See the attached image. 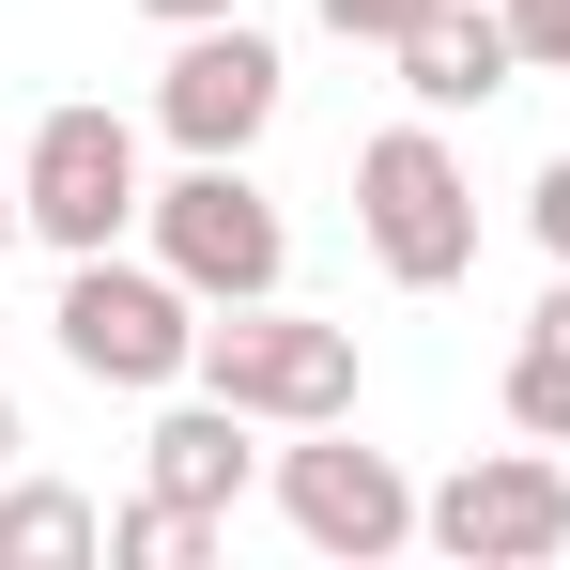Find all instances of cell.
<instances>
[{
	"mask_svg": "<svg viewBox=\"0 0 570 570\" xmlns=\"http://www.w3.org/2000/svg\"><path fill=\"white\" fill-rule=\"evenodd\" d=\"M200 308L170 263H124V247H94V263H62V308H47V340H62V371L78 385H124V401H170V385H200Z\"/></svg>",
	"mask_w": 570,
	"mask_h": 570,
	"instance_id": "1",
	"label": "cell"
},
{
	"mask_svg": "<svg viewBox=\"0 0 570 570\" xmlns=\"http://www.w3.org/2000/svg\"><path fill=\"white\" fill-rule=\"evenodd\" d=\"M200 385H216V401H247L263 432H324V416H355L371 355H355V324L247 293V308H216V324H200Z\"/></svg>",
	"mask_w": 570,
	"mask_h": 570,
	"instance_id": "2",
	"label": "cell"
},
{
	"mask_svg": "<svg viewBox=\"0 0 570 570\" xmlns=\"http://www.w3.org/2000/svg\"><path fill=\"white\" fill-rule=\"evenodd\" d=\"M355 232H371V263L401 293H448L478 263V186H463V155H448L432 108L385 124V139H355Z\"/></svg>",
	"mask_w": 570,
	"mask_h": 570,
	"instance_id": "3",
	"label": "cell"
},
{
	"mask_svg": "<svg viewBox=\"0 0 570 570\" xmlns=\"http://www.w3.org/2000/svg\"><path fill=\"white\" fill-rule=\"evenodd\" d=\"M139 232H155V263H170L200 308H247V293L293 278V216L247 186V155H186L170 186L139 200Z\"/></svg>",
	"mask_w": 570,
	"mask_h": 570,
	"instance_id": "4",
	"label": "cell"
},
{
	"mask_svg": "<svg viewBox=\"0 0 570 570\" xmlns=\"http://www.w3.org/2000/svg\"><path fill=\"white\" fill-rule=\"evenodd\" d=\"M139 124L124 108H94V94H62L47 124H31V155H16V216L62 247V263H94V247H124L139 232Z\"/></svg>",
	"mask_w": 570,
	"mask_h": 570,
	"instance_id": "5",
	"label": "cell"
},
{
	"mask_svg": "<svg viewBox=\"0 0 570 570\" xmlns=\"http://www.w3.org/2000/svg\"><path fill=\"white\" fill-rule=\"evenodd\" d=\"M416 540L463 570H540L570 556V463L524 432V448H478V463H448L432 493H416Z\"/></svg>",
	"mask_w": 570,
	"mask_h": 570,
	"instance_id": "6",
	"label": "cell"
},
{
	"mask_svg": "<svg viewBox=\"0 0 570 570\" xmlns=\"http://www.w3.org/2000/svg\"><path fill=\"white\" fill-rule=\"evenodd\" d=\"M278 524L293 540H308V556H401V540H416V478L385 463V448H340V416H324V432H293L278 448Z\"/></svg>",
	"mask_w": 570,
	"mask_h": 570,
	"instance_id": "7",
	"label": "cell"
},
{
	"mask_svg": "<svg viewBox=\"0 0 570 570\" xmlns=\"http://www.w3.org/2000/svg\"><path fill=\"white\" fill-rule=\"evenodd\" d=\"M293 62L247 31V16H200V31H170V78H155V124L186 139V155H263V124H278Z\"/></svg>",
	"mask_w": 570,
	"mask_h": 570,
	"instance_id": "8",
	"label": "cell"
},
{
	"mask_svg": "<svg viewBox=\"0 0 570 570\" xmlns=\"http://www.w3.org/2000/svg\"><path fill=\"white\" fill-rule=\"evenodd\" d=\"M385 62H401V94L432 108V124H463V108H493L509 78H524V47H509V16H463V0H432V16H416V31H401Z\"/></svg>",
	"mask_w": 570,
	"mask_h": 570,
	"instance_id": "9",
	"label": "cell"
},
{
	"mask_svg": "<svg viewBox=\"0 0 570 570\" xmlns=\"http://www.w3.org/2000/svg\"><path fill=\"white\" fill-rule=\"evenodd\" d=\"M247 432H263L247 401H216V385L186 401V385H170V416L139 432V448H155V493H186V509H232V493L263 478V448H247Z\"/></svg>",
	"mask_w": 570,
	"mask_h": 570,
	"instance_id": "10",
	"label": "cell"
},
{
	"mask_svg": "<svg viewBox=\"0 0 570 570\" xmlns=\"http://www.w3.org/2000/svg\"><path fill=\"white\" fill-rule=\"evenodd\" d=\"M108 556V509L78 478H0V570H78Z\"/></svg>",
	"mask_w": 570,
	"mask_h": 570,
	"instance_id": "11",
	"label": "cell"
},
{
	"mask_svg": "<svg viewBox=\"0 0 570 570\" xmlns=\"http://www.w3.org/2000/svg\"><path fill=\"white\" fill-rule=\"evenodd\" d=\"M108 556H124V570H200V556H216V509L139 493V509H108Z\"/></svg>",
	"mask_w": 570,
	"mask_h": 570,
	"instance_id": "12",
	"label": "cell"
},
{
	"mask_svg": "<svg viewBox=\"0 0 570 570\" xmlns=\"http://www.w3.org/2000/svg\"><path fill=\"white\" fill-rule=\"evenodd\" d=\"M493 401H509V432L570 448V340H540V324H524V355H509V385H493Z\"/></svg>",
	"mask_w": 570,
	"mask_h": 570,
	"instance_id": "13",
	"label": "cell"
},
{
	"mask_svg": "<svg viewBox=\"0 0 570 570\" xmlns=\"http://www.w3.org/2000/svg\"><path fill=\"white\" fill-rule=\"evenodd\" d=\"M509 47H524V78H570V0H509Z\"/></svg>",
	"mask_w": 570,
	"mask_h": 570,
	"instance_id": "14",
	"label": "cell"
},
{
	"mask_svg": "<svg viewBox=\"0 0 570 570\" xmlns=\"http://www.w3.org/2000/svg\"><path fill=\"white\" fill-rule=\"evenodd\" d=\"M416 16H432V0H324V31H340V47H401Z\"/></svg>",
	"mask_w": 570,
	"mask_h": 570,
	"instance_id": "15",
	"label": "cell"
},
{
	"mask_svg": "<svg viewBox=\"0 0 570 570\" xmlns=\"http://www.w3.org/2000/svg\"><path fill=\"white\" fill-rule=\"evenodd\" d=\"M524 216H540V247L570 263V155H540V186H524Z\"/></svg>",
	"mask_w": 570,
	"mask_h": 570,
	"instance_id": "16",
	"label": "cell"
},
{
	"mask_svg": "<svg viewBox=\"0 0 570 570\" xmlns=\"http://www.w3.org/2000/svg\"><path fill=\"white\" fill-rule=\"evenodd\" d=\"M155 31H200V16H247V0H139Z\"/></svg>",
	"mask_w": 570,
	"mask_h": 570,
	"instance_id": "17",
	"label": "cell"
},
{
	"mask_svg": "<svg viewBox=\"0 0 570 570\" xmlns=\"http://www.w3.org/2000/svg\"><path fill=\"white\" fill-rule=\"evenodd\" d=\"M524 324H540V340H570V263H556V293H540V308H524Z\"/></svg>",
	"mask_w": 570,
	"mask_h": 570,
	"instance_id": "18",
	"label": "cell"
},
{
	"mask_svg": "<svg viewBox=\"0 0 570 570\" xmlns=\"http://www.w3.org/2000/svg\"><path fill=\"white\" fill-rule=\"evenodd\" d=\"M16 448H31V416H16V401H0V478H16Z\"/></svg>",
	"mask_w": 570,
	"mask_h": 570,
	"instance_id": "19",
	"label": "cell"
},
{
	"mask_svg": "<svg viewBox=\"0 0 570 570\" xmlns=\"http://www.w3.org/2000/svg\"><path fill=\"white\" fill-rule=\"evenodd\" d=\"M16 232H31V216H16V170H0V247H16Z\"/></svg>",
	"mask_w": 570,
	"mask_h": 570,
	"instance_id": "20",
	"label": "cell"
}]
</instances>
